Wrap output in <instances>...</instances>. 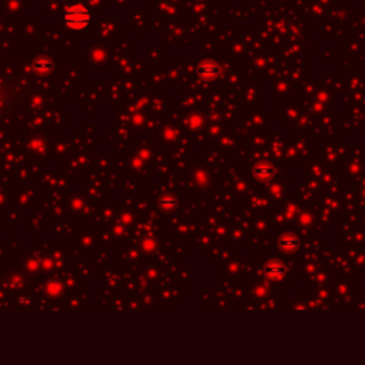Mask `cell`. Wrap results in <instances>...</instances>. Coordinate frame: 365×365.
<instances>
[{"mask_svg": "<svg viewBox=\"0 0 365 365\" xmlns=\"http://www.w3.org/2000/svg\"><path fill=\"white\" fill-rule=\"evenodd\" d=\"M64 23L69 29L80 32L90 26L91 15L83 4H70L64 12Z\"/></svg>", "mask_w": 365, "mask_h": 365, "instance_id": "cell-1", "label": "cell"}, {"mask_svg": "<svg viewBox=\"0 0 365 365\" xmlns=\"http://www.w3.org/2000/svg\"><path fill=\"white\" fill-rule=\"evenodd\" d=\"M264 273L271 280H280L285 274V267L280 260H270L264 265Z\"/></svg>", "mask_w": 365, "mask_h": 365, "instance_id": "cell-2", "label": "cell"}, {"mask_svg": "<svg viewBox=\"0 0 365 365\" xmlns=\"http://www.w3.org/2000/svg\"><path fill=\"white\" fill-rule=\"evenodd\" d=\"M32 70L37 74L46 76L53 70V61L46 56H39L32 63Z\"/></svg>", "mask_w": 365, "mask_h": 365, "instance_id": "cell-3", "label": "cell"}, {"mask_svg": "<svg viewBox=\"0 0 365 365\" xmlns=\"http://www.w3.org/2000/svg\"><path fill=\"white\" fill-rule=\"evenodd\" d=\"M219 66L211 60H205L199 66V76L204 80H213L219 74Z\"/></svg>", "mask_w": 365, "mask_h": 365, "instance_id": "cell-4", "label": "cell"}, {"mask_svg": "<svg viewBox=\"0 0 365 365\" xmlns=\"http://www.w3.org/2000/svg\"><path fill=\"white\" fill-rule=\"evenodd\" d=\"M278 247L284 251V253H294L298 250L300 247V241L294 234H284L278 240Z\"/></svg>", "mask_w": 365, "mask_h": 365, "instance_id": "cell-5", "label": "cell"}, {"mask_svg": "<svg viewBox=\"0 0 365 365\" xmlns=\"http://www.w3.org/2000/svg\"><path fill=\"white\" fill-rule=\"evenodd\" d=\"M254 174L260 180H268L274 176V167L268 163H261L254 168Z\"/></svg>", "mask_w": 365, "mask_h": 365, "instance_id": "cell-6", "label": "cell"}, {"mask_svg": "<svg viewBox=\"0 0 365 365\" xmlns=\"http://www.w3.org/2000/svg\"><path fill=\"white\" fill-rule=\"evenodd\" d=\"M160 205L165 208V210H171L174 205H176V199L173 197V196H168V194H165L163 196L162 199H160Z\"/></svg>", "mask_w": 365, "mask_h": 365, "instance_id": "cell-7", "label": "cell"}, {"mask_svg": "<svg viewBox=\"0 0 365 365\" xmlns=\"http://www.w3.org/2000/svg\"><path fill=\"white\" fill-rule=\"evenodd\" d=\"M61 291V285L59 284V283H56V281H50V283H47V285H46V292L49 294V295H57L59 292Z\"/></svg>", "mask_w": 365, "mask_h": 365, "instance_id": "cell-8", "label": "cell"}]
</instances>
